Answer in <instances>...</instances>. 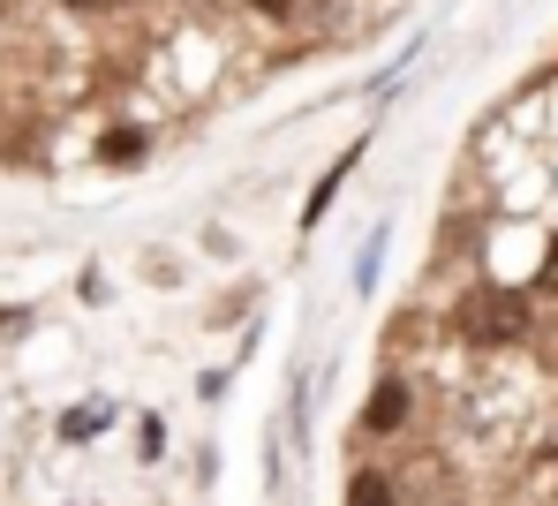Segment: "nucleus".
Wrapping results in <instances>:
<instances>
[{"instance_id":"nucleus-9","label":"nucleus","mask_w":558,"mask_h":506,"mask_svg":"<svg viewBox=\"0 0 558 506\" xmlns=\"http://www.w3.org/2000/svg\"><path fill=\"white\" fill-rule=\"evenodd\" d=\"M31 325H38V310H31V303L0 310V333H8V340H15V333H31Z\"/></svg>"},{"instance_id":"nucleus-8","label":"nucleus","mask_w":558,"mask_h":506,"mask_svg":"<svg viewBox=\"0 0 558 506\" xmlns=\"http://www.w3.org/2000/svg\"><path fill=\"white\" fill-rule=\"evenodd\" d=\"M377 265H385V227H377L371 242H363V257H355V288H363V296L377 288Z\"/></svg>"},{"instance_id":"nucleus-6","label":"nucleus","mask_w":558,"mask_h":506,"mask_svg":"<svg viewBox=\"0 0 558 506\" xmlns=\"http://www.w3.org/2000/svg\"><path fill=\"white\" fill-rule=\"evenodd\" d=\"M348 506H392V477L385 469H355L348 477Z\"/></svg>"},{"instance_id":"nucleus-3","label":"nucleus","mask_w":558,"mask_h":506,"mask_svg":"<svg viewBox=\"0 0 558 506\" xmlns=\"http://www.w3.org/2000/svg\"><path fill=\"white\" fill-rule=\"evenodd\" d=\"M144 159H151V129H144V121H121V129L98 136V167H113V174L129 167V174H136Z\"/></svg>"},{"instance_id":"nucleus-2","label":"nucleus","mask_w":558,"mask_h":506,"mask_svg":"<svg viewBox=\"0 0 558 506\" xmlns=\"http://www.w3.org/2000/svg\"><path fill=\"white\" fill-rule=\"evenodd\" d=\"M408 415H415V386H408V378H377V394L363 401V438L408 431Z\"/></svg>"},{"instance_id":"nucleus-11","label":"nucleus","mask_w":558,"mask_h":506,"mask_svg":"<svg viewBox=\"0 0 558 506\" xmlns=\"http://www.w3.org/2000/svg\"><path fill=\"white\" fill-rule=\"evenodd\" d=\"M61 8H69V15H121L129 0H61Z\"/></svg>"},{"instance_id":"nucleus-7","label":"nucleus","mask_w":558,"mask_h":506,"mask_svg":"<svg viewBox=\"0 0 558 506\" xmlns=\"http://www.w3.org/2000/svg\"><path fill=\"white\" fill-rule=\"evenodd\" d=\"M167 454V415H144L136 423V461H159Z\"/></svg>"},{"instance_id":"nucleus-4","label":"nucleus","mask_w":558,"mask_h":506,"mask_svg":"<svg viewBox=\"0 0 558 506\" xmlns=\"http://www.w3.org/2000/svg\"><path fill=\"white\" fill-rule=\"evenodd\" d=\"M348 174H355V152H340V159H332V167H325V182H317V190H310V204H302V227H317V219H325V212H332V197H340V190H348Z\"/></svg>"},{"instance_id":"nucleus-5","label":"nucleus","mask_w":558,"mask_h":506,"mask_svg":"<svg viewBox=\"0 0 558 506\" xmlns=\"http://www.w3.org/2000/svg\"><path fill=\"white\" fill-rule=\"evenodd\" d=\"M106 423H113V408H106V401H84V408H69V415H61V438H69V446H92Z\"/></svg>"},{"instance_id":"nucleus-1","label":"nucleus","mask_w":558,"mask_h":506,"mask_svg":"<svg viewBox=\"0 0 558 506\" xmlns=\"http://www.w3.org/2000/svg\"><path fill=\"white\" fill-rule=\"evenodd\" d=\"M453 333H461L468 348H521L529 333H536V310L521 288H468L461 310H453Z\"/></svg>"},{"instance_id":"nucleus-12","label":"nucleus","mask_w":558,"mask_h":506,"mask_svg":"<svg viewBox=\"0 0 558 506\" xmlns=\"http://www.w3.org/2000/svg\"><path fill=\"white\" fill-rule=\"evenodd\" d=\"M544 288H558V242H551V257H544Z\"/></svg>"},{"instance_id":"nucleus-10","label":"nucleus","mask_w":558,"mask_h":506,"mask_svg":"<svg viewBox=\"0 0 558 506\" xmlns=\"http://www.w3.org/2000/svg\"><path fill=\"white\" fill-rule=\"evenodd\" d=\"M242 8H250V15H265V23H287L302 0H242Z\"/></svg>"}]
</instances>
